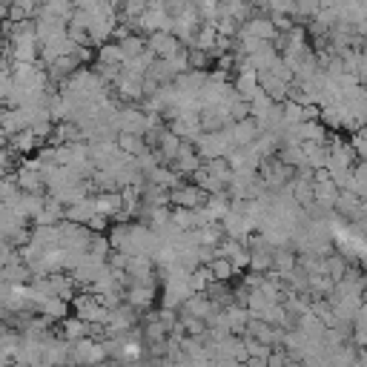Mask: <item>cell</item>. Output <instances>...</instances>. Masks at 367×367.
Masks as SVG:
<instances>
[{
  "instance_id": "6da1fadb",
  "label": "cell",
  "mask_w": 367,
  "mask_h": 367,
  "mask_svg": "<svg viewBox=\"0 0 367 367\" xmlns=\"http://www.w3.org/2000/svg\"><path fill=\"white\" fill-rule=\"evenodd\" d=\"M193 150L198 153L201 161H210V158H224L233 143H230V135H227V127L218 129V132H198L193 138Z\"/></svg>"
},
{
  "instance_id": "7a4b0ae2",
  "label": "cell",
  "mask_w": 367,
  "mask_h": 367,
  "mask_svg": "<svg viewBox=\"0 0 367 367\" xmlns=\"http://www.w3.org/2000/svg\"><path fill=\"white\" fill-rule=\"evenodd\" d=\"M198 26H201V18H198L195 6H193V4H187L181 12H175V15H172L169 32L175 34V38H178L184 46H190V44H193V38H195V32H198Z\"/></svg>"
},
{
  "instance_id": "3957f363",
  "label": "cell",
  "mask_w": 367,
  "mask_h": 367,
  "mask_svg": "<svg viewBox=\"0 0 367 367\" xmlns=\"http://www.w3.org/2000/svg\"><path fill=\"white\" fill-rule=\"evenodd\" d=\"M58 230H60V241H58V247H63V250H75V252H86V247H89V241H92V230L86 227V224H75V221H58Z\"/></svg>"
},
{
  "instance_id": "277c9868",
  "label": "cell",
  "mask_w": 367,
  "mask_h": 367,
  "mask_svg": "<svg viewBox=\"0 0 367 367\" xmlns=\"http://www.w3.org/2000/svg\"><path fill=\"white\" fill-rule=\"evenodd\" d=\"M69 304H72V310H75V316H78L81 321H86V324H89V321H101V324H103V321H106V313H109V310L92 296V292H86V290L75 292V299H72Z\"/></svg>"
},
{
  "instance_id": "5b68a950",
  "label": "cell",
  "mask_w": 367,
  "mask_h": 367,
  "mask_svg": "<svg viewBox=\"0 0 367 367\" xmlns=\"http://www.w3.org/2000/svg\"><path fill=\"white\" fill-rule=\"evenodd\" d=\"M155 292H158V284H138V281H129L127 290H124V302L138 310V313H146L155 307Z\"/></svg>"
},
{
  "instance_id": "8992f818",
  "label": "cell",
  "mask_w": 367,
  "mask_h": 367,
  "mask_svg": "<svg viewBox=\"0 0 367 367\" xmlns=\"http://www.w3.org/2000/svg\"><path fill=\"white\" fill-rule=\"evenodd\" d=\"M333 212L342 218V221H364L367 207H364V198L353 195L350 190H339L336 204H333Z\"/></svg>"
},
{
  "instance_id": "52a82bcc",
  "label": "cell",
  "mask_w": 367,
  "mask_h": 367,
  "mask_svg": "<svg viewBox=\"0 0 367 367\" xmlns=\"http://www.w3.org/2000/svg\"><path fill=\"white\" fill-rule=\"evenodd\" d=\"M169 195V207H187V210H195V207H204L207 201V193L198 187V184H178V187L167 190Z\"/></svg>"
},
{
  "instance_id": "ba28073f",
  "label": "cell",
  "mask_w": 367,
  "mask_h": 367,
  "mask_svg": "<svg viewBox=\"0 0 367 367\" xmlns=\"http://www.w3.org/2000/svg\"><path fill=\"white\" fill-rule=\"evenodd\" d=\"M184 44L175 38L172 32H153V34H146V49H150L155 58H169L181 49Z\"/></svg>"
},
{
  "instance_id": "9c48e42d",
  "label": "cell",
  "mask_w": 367,
  "mask_h": 367,
  "mask_svg": "<svg viewBox=\"0 0 367 367\" xmlns=\"http://www.w3.org/2000/svg\"><path fill=\"white\" fill-rule=\"evenodd\" d=\"M212 310H218L207 292H193V296L184 299V304L178 307V316H193V318H207Z\"/></svg>"
},
{
  "instance_id": "30bf717a",
  "label": "cell",
  "mask_w": 367,
  "mask_h": 367,
  "mask_svg": "<svg viewBox=\"0 0 367 367\" xmlns=\"http://www.w3.org/2000/svg\"><path fill=\"white\" fill-rule=\"evenodd\" d=\"M227 135H230V143H233V150L236 146H247L255 141V135H259V127H255L252 118H244V121H233L227 127Z\"/></svg>"
},
{
  "instance_id": "8fae6325",
  "label": "cell",
  "mask_w": 367,
  "mask_h": 367,
  "mask_svg": "<svg viewBox=\"0 0 367 367\" xmlns=\"http://www.w3.org/2000/svg\"><path fill=\"white\" fill-rule=\"evenodd\" d=\"M15 178H18V187H20V193H38V195H44V193H46V184H44L41 169L18 167V169H15Z\"/></svg>"
},
{
  "instance_id": "7c38bea8",
  "label": "cell",
  "mask_w": 367,
  "mask_h": 367,
  "mask_svg": "<svg viewBox=\"0 0 367 367\" xmlns=\"http://www.w3.org/2000/svg\"><path fill=\"white\" fill-rule=\"evenodd\" d=\"M270 259H273V273L276 276H284V273H290V270H296V262H299V252L296 250H290L287 244L284 247H273L270 250Z\"/></svg>"
},
{
  "instance_id": "4fadbf2b",
  "label": "cell",
  "mask_w": 367,
  "mask_h": 367,
  "mask_svg": "<svg viewBox=\"0 0 367 367\" xmlns=\"http://www.w3.org/2000/svg\"><path fill=\"white\" fill-rule=\"evenodd\" d=\"M247 58V66L252 69V72H267L276 60H278V52H276V46L273 44H262L255 52H250V55H244Z\"/></svg>"
},
{
  "instance_id": "5bb4252c",
  "label": "cell",
  "mask_w": 367,
  "mask_h": 367,
  "mask_svg": "<svg viewBox=\"0 0 367 367\" xmlns=\"http://www.w3.org/2000/svg\"><path fill=\"white\" fill-rule=\"evenodd\" d=\"M336 195H339V187H336L333 181H330V175H327V178H321V181H313V201H316L318 207H324V210H333Z\"/></svg>"
},
{
  "instance_id": "9a60e30c",
  "label": "cell",
  "mask_w": 367,
  "mask_h": 367,
  "mask_svg": "<svg viewBox=\"0 0 367 367\" xmlns=\"http://www.w3.org/2000/svg\"><path fill=\"white\" fill-rule=\"evenodd\" d=\"M92 201H95V212L98 215H106L109 221H112V218L121 212V193H95L92 195Z\"/></svg>"
},
{
  "instance_id": "2e32d148",
  "label": "cell",
  "mask_w": 367,
  "mask_h": 367,
  "mask_svg": "<svg viewBox=\"0 0 367 367\" xmlns=\"http://www.w3.org/2000/svg\"><path fill=\"white\" fill-rule=\"evenodd\" d=\"M38 143H41V141L32 135V129H20V132H15V135L6 138V146H9L15 155H20V158H26Z\"/></svg>"
},
{
  "instance_id": "e0dca14e",
  "label": "cell",
  "mask_w": 367,
  "mask_h": 367,
  "mask_svg": "<svg viewBox=\"0 0 367 367\" xmlns=\"http://www.w3.org/2000/svg\"><path fill=\"white\" fill-rule=\"evenodd\" d=\"M92 212H95L92 195H86V198H81V201H75V204H69V207H63V218H66V221H75V224H86Z\"/></svg>"
},
{
  "instance_id": "ac0fdd59",
  "label": "cell",
  "mask_w": 367,
  "mask_h": 367,
  "mask_svg": "<svg viewBox=\"0 0 367 367\" xmlns=\"http://www.w3.org/2000/svg\"><path fill=\"white\" fill-rule=\"evenodd\" d=\"M146 181H150V184H158V187H164V190H172V187H178L184 178H181L169 164H158L155 169L146 172Z\"/></svg>"
},
{
  "instance_id": "d6986e66",
  "label": "cell",
  "mask_w": 367,
  "mask_h": 367,
  "mask_svg": "<svg viewBox=\"0 0 367 367\" xmlns=\"http://www.w3.org/2000/svg\"><path fill=\"white\" fill-rule=\"evenodd\" d=\"M34 313H41V316H46V318H52V321H60V318L69 316V302H63V299H58V296H46L38 307H34Z\"/></svg>"
},
{
  "instance_id": "ffe728a7",
  "label": "cell",
  "mask_w": 367,
  "mask_h": 367,
  "mask_svg": "<svg viewBox=\"0 0 367 367\" xmlns=\"http://www.w3.org/2000/svg\"><path fill=\"white\" fill-rule=\"evenodd\" d=\"M233 89L238 92V98H241V101H247V103H250L252 92L259 89V78H255V72H252V69H241L238 75H236V81H233Z\"/></svg>"
},
{
  "instance_id": "44dd1931",
  "label": "cell",
  "mask_w": 367,
  "mask_h": 367,
  "mask_svg": "<svg viewBox=\"0 0 367 367\" xmlns=\"http://www.w3.org/2000/svg\"><path fill=\"white\" fill-rule=\"evenodd\" d=\"M204 210H207V215L212 218V221H221V218L227 215V210H230V195H227V190H224V193H212V195H207Z\"/></svg>"
},
{
  "instance_id": "7402d4cb",
  "label": "cell",
  "mask_w": 367,
  "mask_h": 367,
  "mask_svg": "<svg viewBox=\"0 0 367 367\" xmlns=\"http://www.w3.org/2000/svg\"><path fill=\"white\" fill-rule=\"evenodd\" d=\"M58 333H60L66 342H78V339L86 336V321H81L78 316H66V318H60Z\"/></svg>"
},
{
  "instance_id": "603a6c76",
  "label": "cell",
  "mask_w": 367,
  "mask_h": 367,
  "mask_svg": "<svg viewBox=\"0 0 367 367\" xmlns=\"http://www.w3.org/2000/svg\"><path fill=\"white\" fill-rule=\"evenodd\" d=\"M347 190H350L353 195H359V198L367 195V164H364V161H356V164L350 167V184H347Z\"/></svg>"
},
{
  "instance_id": "cb8c5ba5",
  "label": "cell",
  "mask_w": 367,
  "mask_h": 367,
  "mask_svg": "<svg viewBox=\"0 0 367 367\" xmlns=\"http://www.w3.org/2000/svg\"><path fill=\"white\" fill-rule=\"evenodd\" d=\"M0 278L9 281V284H29L32 281V273L23 262H9L6 267H0Z\"/></svg>"
},
{
  "instance_id": "d4e9b609",
  "label": "cell",
  "mask_w": 367,
  "mask_h": 367,
  "mask_svg": "<svg viewBox=\"0 0 367 367\" xmlns=\"http://www.w3.org/2000/svg\"><path fill=\"white\" fill-rule=\"evenodd\" d=\"M95 63H106V66H121L124 63V52L115 41H106L98 46V55H95Z\"/></svg>"
},
{
  "instance_id": "484cf974",
  "label": "cell",
  "mask_w": 367,
  "mask_h": 367,
  "mask_svg": "<svg viewBox=\"0 0 367 367\" xmlns=\"http://www.w3.org/2000/svg\"><path fill=\"white\" fill-rule=\"evenodd\" d=\"M347 267H350V262L345 259L342 252H330V255H324V276H330L333 281H339L345 273H347Z\"/></svg>"
},
{
  "instance_id": "4316f807",
  "label": "cell",
  "mask_w": 367,
  "mask_h": 367,
  "mask_svg": "<svg viewBox=\"0 0 367 367\" xmlns=\"http://www.w3.org/2000/svg\"><path fill=\"white\" fill-rule=\"evenodd\" d=\"M115 146L121 153H127V155H141L143 150H146V143H143V138L141 135H129V132H118L115 135Z\"/></svg>"
},
{
  "instance_id": "83f0119b",
  "label": "cell",
  "mask_w": 367,
  "mask_h": 367,
  "mask_svg": "<svg viewBox=\"0 0 367 367\" xmlns=\"http://www.w3.org/2000/svg\"><path fill=\"white\" fill-rule=\"evenodd\" d=\"M290 198L296 201L299 207H310V204H313V184L292 178V181H290Z\"/></svg>"
},
{
  "instance_id": "f1b7e54d",
  "label": "cell",
  "mask_w": 367,
  "mask_h": 367,
  "mask_svg": "<svg viewBox=\"0 0 367 367\" xmlns=\"http://www.w3.org/2000/svg\"><path fill=\"white\" fill-rule=\"evenodd\" d=\"M207 267H210V273H212V281H224V284H230L233 276H236V267L230 264V259H221V255H215V259H212Z\"/></svg>"
},
{
  "instance_id": "f546056e",
  "label": "cell",
  "mask_w": 367,
  "mask_h": 367,
  "mask_svg": "<svg viewBox=\"0 0 367 367\" xmlns=\"http://www.w3.org/2000/svg\"><path fill=\"white\" fill-rule=\"evenodd\" d=\"M115 44L121 46V52H124V60H127V58H135V55H141V52L146 49V38H143V34H138V32L127 34L124 41H115Z\"/></svg>"
},
{
  "instance_id": "4dcf8cb0",
  "label": "cell",
  "mask_w": 367,
  "mask_h": 367,
  "mask_svg": "<svg viewBox=\"0 0 367 367\" xmlns=\"http://www.w3.org/2000/svg\"><path fill=\"white\" fill-rule=\"evenodd\" d=\"M215 38H218V32H215V23H201L190 46H198V49L210 52V49H212V44H215Z\"/></svg>"
},
{
  "instance_id": "1f68e13d",
  "label": "cell",
  "mask_w": 367,
  "mask_h": 367,
  "mask_svg": "<svg viewBox=\"0 0 367 367\" xmlns=\"http://www.w3.org/2000/svg\"><path fill=\"white\" fill-rule=\"evenodd\" d=\"M270 250L273 247H262V250H250V267L252 273H267L273 267V259H270Z\"/></svg>"
},
{
  "instance_id": "d6a6232c",
  "label": "cell",
  "mask_w": 367,
  "mask_h": 367,
  "mask_svg": "<svg viewBox=\"0 0 367 367\" xmlns=\"http://www.w3.org/2000/svg\"><path fill=\"white\" fill-rule=\"evenodd\" d=\"M204 169H207L212 178H218L221 184H230V178H233V169H230L227 158H210V161H204Z\"/></svg>"
},
{
  "instance_id": "836d02e7",
  "label": "cell",
  "mask_w": 367,
  "mask_h": 367,
  "mask_svg": "<svg viewBox=\"0 0 367 367\" xmlns=\"http://www.w3.org/2000/svg\"><path fill=\"white\" fill-rule=\"evenodd\" d=\"M18 193H20V187H18V178H15V172H9V175H0V204H9V201H15V198H18Z\"/></svg>"
},
{
  "instance_id": "e575fe53",
  "label": "cell",
  "mask_w": 367,
  "mask_h": 367,
  "mask_svg": "<svg viewBox=\"0 0 367 367\" xmlns=\"http://www.w3.org/2000/svg\"><path fill=\"white\" fill-rule=\"evenodd\" d=\"M210 63H212L210 52H204V49H198V46H187V66H190L193 72H207Z\"/></svg>"
},
{
  "instance_id": "d590c367",
  "label": "cell",
  "mask_w": 367,
  "mask_h": 367,
  "mask_svg": "<svg viewBox=\"0 0 367 367\" xmlns=\"http://www.w3.org/2000/svg\"><path fill=\"white\" fill-rule=\"evenodd\" d=\"M210 281H212V273H210L207 264H201V267H195V270L190 273V290H193V292H204Z\"/></svg>"
},
{
  "instance_id": "8d00e7d4",
  "label": "cell",
  "mask_w": 367,
  "mask_h": 367,
  "mask_svg": "<svg viewBox=\"0 0 367 367\" xmlns=\"http://www.w3.org/2000/svg\"><path fill=\"white\" fill-rule=\"evenodd\" d=\"M181 324H184V336H193V339H201L207 333V321L204 318H193V316H178Z\"/></svg>"
},
{
  "instance_id": "74e56055",
  "label": "cell",
  "mask_w": 367,
  "mask_h": 367,
  "mask_svg": "<svg viewBox=\"0 0 367 367\" xmlns=\"http://www.w3.org/2000/svg\"><path fill=\"white\" fill-rule=\"evenodd\" d=\"M350 150H353V155L359 158V161H364V155H367V132H364V127L361 129H353V135H350Z\"/></svg>"
},
{
  "instance_id": "f35d334b",
  "label": "cell",
  "mask_w": 367,
  "mask_h": 367,
  "mask_svg": "<svg viewBox=\"0 0 367 367\" xmlns=\"http://www.w3.org/2000/svg\"><path fill=\"white\" fill-rule=\"evenodd\" d=\"M281 121L284 124H302V103H292V101H281Z\"/></svg>"
},
{
  "instance_id": "ab89813d",
  "label": "cell",
  "mask_w": 367,
  "mask_h": 367,
  "mask_svg": "<svg viewBox=\"0 0 367 367\" xmlns=\"http://www.w3.org/2000/svg\"><path fill=\"white\" fill-rule=\"evenodd\" d=\"M18 164H20V155H15V153L9 150V146H0V175L15 172Z\"/></svg>"
},
{
  "instance_id": "60d3db41",
  "label": "cell",
  "mask_w": 367,
  "mask_h": 367,
  "mask_svg": "<svg viewBox=\"0 0 367 367\" xmlns=\"http://www.w3.org/2000/svg\"><path fill=\"white\" fill-rule=\"evenodd\" d=\"M227 109H230V121H244V118H250V103L241 101V98H236Z\"/></svg>"
},
{
  "instance_id": "b9f144b4",
  "label": "cell",
  "mask_w": 367,
  "mask_h": 367,
  "mask_svg": "<svg viewBox=\"0 0 367 367\" xmlns=\"http://www.w3.org/2000/svg\"><path fill=\"white\" fill-rule=\"evenodd\" d=\"M287 361H290V356H287L284 347H273L270 356H267V367H284Z\"/></svg>"
},
{
  "instance_id": "7bdbcfd3",
  "label": "cell",
  "mask_w": 367,
  "mask_h": 367,
  "mask_svg": "<svg viewBox=\"0 0 367 367\" xmlns=\"http://www.w3.org/2000/svg\"><path fill=\"white\" fill-rule=\"evenodd\" d=\"M86 227H89L92 233H106V227H109V218H106V215L92 212V215H89V221H86Z\"/></svg>"
},
{
  "instance_id": "ee69618b",
  "label": "cell",
  "mask_w": 367,
  "mask_h": 367,
  "mask_svg": "<svg viewBox=\"0 0 367 367\" xmlns=\"http://www.w3.org/2000/svg\"><path fill=\"white\" fill-rule=\"evenodd\" d=\"M264 281V273H252V270H244V287L247 290H259Z\"/></svg>"
},
{
  "instance_id": "f6af8a7d",
  "label": "cell",
  "mask_w": 367,
  "mask_h": 367,
  "mask_svg": "<svg viewBox=\"0 0 367 367\" xmlns=\"http://www.w3.org/2000/svg\"><path fill=\"white\" fill-rule=\"evenodd\" d=\"M244 367H267V359H262V356H247V359H244Z\"/></svg>"
},
{
  "instance_id": "bcb514c9",
  "label": "cell",
  "mask_w": 367,
  "mask_h": 367,
  "mask_svg": "<svg viewBox=\"0 0 367 367\" xmlns=\"http://www.w3.org/2000/svg\"><path fill=\"white\" fill-rule=\"evenodd\" d=\"M284 367H302V361H292V359H290V361H287Z\"/></svg>"
},
{
  "instance_id": "7dc6e473",
  "label": "cell",
  "mask_w": 367,
  "mask_h": 367,
  "mask_svg": "<svg viewBox=\"0 0 367 367\" xmlns=\"http://www.w3.org/2000/svg\"><path fill=\"white\" fill-rule=\"evenodd\" d=\"M0 4H4V6H9V4H15V0H0Z\"/></svg>"
},
{
  "instance_id": "c3c4849f",
  "label": "cell",
  "mask_w": 367,
  "mask_h": 367,
  "mask_svg": "<svg viewBox=\"0 0 367 367\" xmlns=\"http://www.w3.org/2000/svg\"><path fill=\"white\" fill-rule=\"evenodd\" d=\"M12 367H29V364H12Z\"/></svg>"
},
{
  "instance_id": "681fc988",
  "label": "cell",
  "mask_w": 367,
  "mask_h": 367,
  "mask_svg": "<svg viewBox=\"0 0 367 367\" xmlns=\"http://www.w3.org/2000/svg\"><path fill=\"white\" fill-rule=\"evenodd\" d=\"M0 112H4V103H0Z\"/></svg>"
},
{
  "instance_id": "f907efd6",
  "label": "cell",
  "mask_w": 367,
  "mask_h": 367,
  "mask_svg": "<svg viewBox=\"0 0 367 367\" xmlns=\"http://www.w3.org/2000/svg\"><path fill=\"white\" fill-rule=\"evenodd\" d=\"M190 4H198V0H190Z\"/></svg>"
},
{
  "instance_id": "816d5d0a",
  "label": "cell",
  "mask_w": 367,
  "mask_h": 367,
  "mask_svg": "<svg viewBox=\"0 0 367 367\" xmlns=\"http://www.w3.org/2000/svg\"><path fill=\"white\" fill-rule=\"evenodd\" d=\"M112 4H121V0H112Z\"/></svg>"
}]
</instances>
